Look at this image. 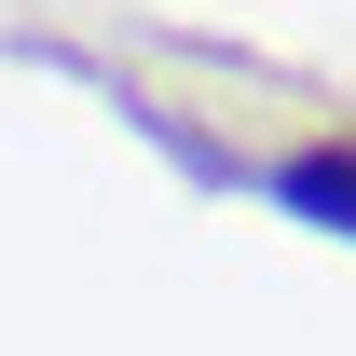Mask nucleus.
<instances>
[{
	"label": "nucleus",
	"mask_w": 356,
	"mask_h": 356,
	"mask_svg": "<svg viewBox=\"0 0 356 356\" xmlns=\"http://www.w3.org/2000/svg\"><path fill=\"white\" fill-rule=\"evenodd\" d=\"M247 178H261L302 233H343L356 247V137H302V151H274V165H247Z\"/></svg>",
	"instance_id": "obj_1"
}]
</instances>
